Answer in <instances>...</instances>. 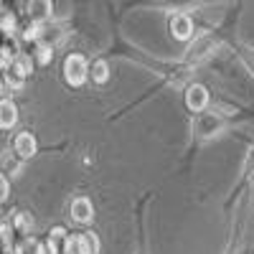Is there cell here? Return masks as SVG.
I'll return each instance as SVG.
<instances>
[{
  "instance_id": "cell-1",
  "label": "cell",
  "mask_w": 254,
  "mask_h": 254,
  "mask_svg": "<svg viewBox=\"0 0 254 254\" xmlns=\"http://www.w3.org/2000/svg\"><path fill=\"white\" fill-rule=\"evenodd\" d=\"M87 74H89V66H87V59L79 56V54H71L64 61V79H66L71 87H81L87 81Z\"/></svg>"
},
{
  "instance_id": "cell-2",
  "label": "cell",
  "mask_w": 254,
  "mask_h": 254,
  "mask_svg": "<svg viewBox=\"0 0 254 254\" xmlns=\"http://www.w3.org/2000/svg\"><path fill=\"white\" fill-rule=\"evenodd\" d=\"M171 33H173L178 41L190 38V33H193V20H190L186 13H176V15L171 18Z\"/></svg>"
},
{
  "instance_id": "cell-3",
  "label": "cell",
  "mask_w": 254,
  "mask_h": 254,
  "mask_svg": "<svg viewBox=\"0 0 254 254\" xmlns=\"http://www.w3.org/2000/svg\"><path fill=\"white\" fill-rule=\"evenodd\" d=\"M186 104H188L193 112H201L206 104H208V92H206V87H201V84L188 87V92H186Z\"/></svg>"
},
{
  "instance_id": "cell-4",
  "label": "cell",
  "mask_w": 254,
  "mask_h": 254,
  "mask_svg": "<svg viewBox=\"0 0 254 254\" xmlns=\"http://www.w3.org/2000/svg\"><path fill=\"white\" fill-rule=\"evenodd\" d=\"M71 216H74L79 224L92 221V219H94V206H92V201L84 198V196L74 198V203H71Z\"/></svg>"
},
{
  "instance_id": "cell-5",
  "label": "cell",
  "mask_w": 254,
  "mask_h": 254,
  "mask_svg": "<svg viewBox=\"0 0 254 254\" xmlns=\"http://www.w3.org/2000/svg\"><path fill=\"white\" fill-rule=\"evenodd\" d=\"M36 150H38V145H36V137H33L31 132H20V135L15 137V153H18L20 158H33Z\"/></svg>"
},
{
  "instance_id": "cell-6",
  "label": "cell",
  "mask_w": 254,
  "mask_h": 254,
  "mask_svg": "<svg viewBox=\"0 0 254 254\" xmlns=\"http://www.w3.org/2000/svg\"><path fill=\"white\" fill-rule=\"evenodd\" d=\"M15 122H18V110H15V104H13L10 99H3V102H0V127L10 130Z\"/></svg>"
},
{
  "instance_id": "cell-7",
  "label": "cell",
  "mask_w": 254,
  "mask_h": 254,
  "mask_svg": "<svg viewBox=\"0 0 254 254\" xmlns=\"http://www.w3.org/2000/svg\"><path fill=\"white\" fill-rule=\"evenodd\" d=\"M8 71H13V74H15V76H20V79H26V76L33 71V66H31V59H28V56H23V54L15 56Z\"/></svg>"
},
{
  "instance_id": "cell-8",
  "label": "cell",
  "mask_w": 254,
  "mask_h": 254,
  "mask_svg": "<svg viewBox=\"0 0 254 254\" xmlns=\"http://www.w3.org/2000/svg\"><path fill=\"white\" fill-rule=\"evenodd\" d=\"M92 79L94 81H99V84H104V81H107L110 79V64L107 61H94L92 64Z\"/></svg>"
},
{
  "instance_id": "cell-9",
  "label": "cell",
  "mask_w": 254,
  "mask_h": 254,
  "mask_svg": "<svg viewBox=\"0 0 254 254\" xmlns=\"http://www.w3.org/2000/svg\"><path fill=\"white\" fill-rule=\"evenodd\" d=\"M79 242H81L84 254H99V239H97V234H81Z\"/></svg>"
},
{
  "instance_id": "cell-10",
  "label": "cell",
  "mask_w": 254,
  "mask_h": 254,
  "mask_svg": "<svg viewBox=\"0 0 254 254\" xmlns=\"http://www.w3.org/2000/svg\"><path fill=\"white\" fill-rule=\"evenodd\" d=\"M64 254H84L79 237H66L64 239Z\"/></svg>"
},
{
  "instance_id": "cell-11",
  "label": "cell",
  "mask_w": 254,
  "mask_h": 254,
  "mask_svg": "<svg viewBox=\"0 0 254 254\" xmlns=\"http://www.w3.org/2000/svg\"><path fill=\"white\" fill-rule=\"evenodd\" d=\"M36 59H38V64H49L54 59V49L49 44H38L36 46Z\"/></svg>"
},
{
  "instance_id": "cell-12",
  "label": "cell",
  "mask_w": 254,
  "mask_h": 254,
  "mask_svg": "<svg viewBox=\"0 0 254 254\" xmlns=\"http://www.w3.org/2000/svg\"><path fill=\"white\" fill-rule=\"evenodd\" d=\"M0 31L3 33H13L15 31V15L13 13H5L3 18H0Z\"/></svg>"
},
{
  "instance_id": "cell-13",
  "label": "cell",
  "mask_w": 254,
  "mask_h": 254,
  "mask_svg": "<svg viewBox=\"0 0 254 254\" xmlns=\"http://www.w3.org/2000/svg\"><path fill=\"white\" fill-rule=\"evenodd\" d=\"M15 226H18L20 231H31V226H33L31 214H18V216H15Z\"/></svg>"
},
{
  "instance_id": "cell-14",
  "label": "cell",
  "mask_w": 254,
  "mask_h": 254,
  "mask_svg": "<svg viewBox=\"0 0 254 254\" xmlns=\"http://www.w3.org/2000/svg\"><path fill=\"white\" fill-rule=\"evenodd\" d=\"M41 33H44V28H41V23H33V26H28V28H26L23 38H26V41H38V38H41Z\"/></svg>"
},
{
  "instance_id": "cell-15",
  "label": "cell",
  "mask_w": 254,
  "mask_h": 254,
  "mask_svg": "<svg viewBox=\"0 0 254 254\" xmlns=\"http://www.w3.org/2000/svg\"><path fill=\"white\" fill-rule=\"evenodd\" d=\"M10 61H13L10 49H0V69H10Z\"/></svg>"
},
{
  "instance_id": "cell-16",
  "label": "cell",
  "mask_w": 254,
  "mask_h": 254,
  "mask_svg": "<svg viewBox=\"0 0 254 254\" xmlns=\"http://www.w3.org/2000/svg\"><path fill=\"white\" fill-rule=\"evenodd\" d=\"M8 190H10V186H8V178L0 173V203H3L5 198H8Z\"/></svg>"
},
{
  "instance_id": "cell-17",
  "label": "cell",
  "mask_w": 254,
  "mask_h": 254,
  "mask_svg": "<svg viewBox=\"0 0 254 254\" xmlns=\"http://www.w3.org/2000/svg\"><path fill=\"white\" fill-rule=\"evenodd\" d=\"M5 81L10 84L13 89H20V87H23V79H20V76H15L13 71H8V74H5Z\"/></svg>"
},
{
  "instance_id": "cell-18",
  "label": "cell",
  "mask_w": 254,
  "mask_h": 254,
  "mask_svg": "<svg viewBox=\"0 0 254 254\" xmlns=\"http://www.w3.org/2000/svg\"><path fill=\"white\" fill-rule=\"evenodd\" d=\"M44 249H46V254H56V252H59V244L49 237V242H44Z\"/></svg>"
},
{
  "instance_id": "cell-19",
  "label": "cell",
  "mask_w": 254,
  "mask_h": 254,
  "mask_svg": "<svg viewBox=\"0 0 254 254\" xmlns=\"http://www.w3.org/2000/svg\"><path fill=\"white\" fill-rule=\"evenodd\" d=\"M51 239H54V242H59V239H66V231H64L61 226H56V229L51 231Z\"/></svg>"
}]
</instances>
